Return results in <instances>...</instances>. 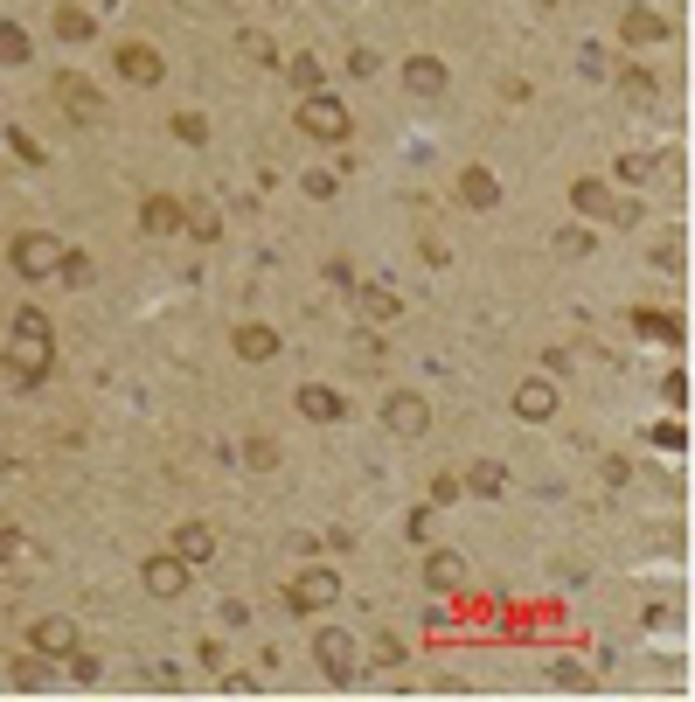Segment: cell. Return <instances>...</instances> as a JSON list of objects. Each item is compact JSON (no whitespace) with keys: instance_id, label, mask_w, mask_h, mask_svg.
<instances>
[{"instance_id":"obj_30","label":"cell","mask_w":695,"mask_h":702,"mask_svg":"<svg viewBox=\"0 0 695 702\" xmlns=\"http://www.w3.org/2000/svg\"><path fill=\"white\" fill-rule=\"evenodd\" d=\"M647 438H654L661 452H689V424H682V411H675V418H661L654 431H647Z\"/></svg>"},{"instance_id":"obj_29","label":"cell","mask_w":695,"mask_h":702,"mask_svg":"<svg viewBox=\"0 0 695 702\" xmlns=\"http://www.w3.org/2000/svg\"><path fill=\"white\" fill-rule=\"evenodd\" d=\"M591 244H598V237H591L584 223H570V230H556V258H570V265H577V258H591Z\"/></svg>"},{"instance_id":"obj_12","label":"cell","mask_w":695,"mask_h":702,"mask_svg":"<svg viewBox=\"0 0 695 702\" xmlns=\"http://www.w3.org/2000/svg\"><path fill=\"white\" fill-rule=\"evenodd\" d=\"M299 418L306 424H348V397L327 383H299Z\"/></svg>"},{"instance_id":"obj_17","label":"cell","mask_w":695,"mask_h":702,"mask_svg":"<svg viewBox=\"0 0 695 702\" xmlns=\"http://www.w3.org/2000/svg\"><path fill=\"white\" fill-rule=\"evenodd\" d=\"M348 292H355V313H362V320H376V327L404 320V299H397L390 285H348Z\"/></svg>"},{"instance_id":"obj_39","label":"cell","mask_w":695,"mask_h":702,"mask_svg":"<svg viewBox=\"0 0 695 702\" xmlns=\"http://www.w3.org/2000/svg\"><path fill=\"white\" fill-rule=\"evenodd\" d=\"M466 487H459V473H431V508H452Z\"/></svg>"},{"instance_id":"obj_10","label":"cell","mask_w":695,"mask_h":702,"mask_svg":"<svg viewBox=\"0 0 695 702\" xmlns=\"http://www.w3.org/2000/svg\"><path fill=\"white\" fill-rule=\"evenodd\" d=\"M112 63H119V77H126V84H139V91H153V84L167 77V63H160V49H153V42H119V49H112Z\"/></svg>"},{"instance_id":"obj_47","label":"cell","mask_w":695,"mask_h":702,"mask_svg":"<svg viewBox=\"0 0 695 702\" xmlns=\"http://www.w3.org/2000/svg\"><path fill=\"white\" fill-rule=\"evenodd\" d=\"M21 557V529H0V563H14Z\"/></svg>"},{"instance_id":"obj_15","label":"cell","mask_w":695,"mask_h":702,"mask_svg":"<svg viewBox=\"0 0 695 702\" xmlns=\"http://www.w3.org/2000/svg\"><path fill=\"white\" fill-rule=\"evenodd\" d=\"M445 84H452V70L438 56H404V91L411 98H445Z\"/></svg>"},{"instance_id":"obj_37","label":"cell","mask_w":695,"mask_h":702,"mask_svg":"<svg viewBox=\"0 0 695 702\" xmlns=\"http://www.w3.org/2000/svg\"><path fill=\"white\" fill-rule=\"evenodd\" d=\"M661 397H668V411H689V369H668L661 376Z\"/></svg>"},{"instance_id":"obj_22","label":"cell","mask_w":695,"mask_h":702,"mask_svg":"<svg viewBox=\"0 0 695 702\" xmlns=\"http://www.w3.org/2000/svg\"><path fill=\"white\" fill-rule=\"evenodd\" d=\"M466 584V557L459 550H431L424 557V591H459Z\"/></svg>"},{"instance_id":"obj_3","label":"cell","mask_w":695,"mask_h":702,"mask_svg":"<svg viewBox=\"0 0 695 702\" xmlns=\"http://www.w3.org/2000/svg\"><path fill=\"white\" fill-rule=\"evenodd\" d=\"M7 265H14L21 279H56V265H63V237H49V230H21V237L7 244Z\"/></svg>"},{"instance_id":"obj_35","label":"cell","mask_w":695,"mask_h":702,"mask_svg":"<svg viewBox=\"0 0 695 702\" xmlns=\"http://www.w3.org/2000/svg\"><path fill=\"white\" fill-rule=\"evenodd\" d=\"M612 174H619V181H647V174H654V153H619Z\"/></svg>"},{"instance_id":"obj_5","label":"cell","mask_w":695,"mask_h":702,"mask_svg":"<svg viewBox=\"0 0 695 702\" xmlns=\"http://www.w3.org/2000/svg\"><path fill=\"white\" fill-rule=\"evenodd\" d=\"M28 654H42V661H70V654H77V619H63V612L28 619Z\"/></svg>"},{"instance_id":"obj_33","label":"cell","mask_w":695,"mask_h":702,"mask_svg":"<svg viewBox=\"0 0 695 702\" xmlns=\"http://www.w3.org/2000/svg\"><path fill=\"white\" fill-rule=\"evenodd\" d=\"M14 689H49V668H42V654H28V661H14Z\"/></svg>"},{"instance_id":"obj_8","label":"cell","mask_w":695,"mask_h":702,"mask_svg":"<svg viewBox=\"0 0 695 702\" xmlns=\"http://www.w3.org/2000/svg\"><path fill=\"white\" fill-rule=\"evenodd\" d=\"M556 404H563V397H556L550 376H522V383H515V397H508V411H515L522 424H550Z\"/></svg>"},{"instance_id":"obj_16","label":"cell","mask_w":695,"mask_h":702,"mask_svg":"<svg viewBox=\"0 0 695 702\" xmlns=\"http://www.w3.org/2000/svg\"><path fill=\"white\" fill-rule=\"evenodd\" d=\"M167 550H174V557L188 563V570H202V563L216 557V529H209V522H181V529H174V543H167Z\"/></svg>"},{"instance_id":"obj_36","label":"cell","mask_w":695,"mask_h":702,"mask_svg":"<svg viewBox=\"0 0 695 702\" xmlns=\"http://www.w3.org/2000/svg\"><path fill=\"white\" fill-rule=\"evenodd\" d=\"M299 188H306L313 202H327V195L341 188V174H334V167H313V174H299Z\"/></svg>"},{"instance_id":"obj_14","label":"cell","mask_w":695,"mask_h":702,"mask_svg":"<svg viewBox=\"0 0 695 702\" xmlns=\"http://www.w3.org/2000/svg\"><path fill=\"white\" fill-rule=\"evenodd\" d=\"M230 348H237V362H272L285 341H278V327H272V320H244V327L230 334Z\"/></svg>"},{"instance_id":"obj_28","label":"cell","mask_w":695,"mask_h":702,"mask_svg":"<svg viewBox=\"0 0 695 702\" xmlns=\"http://www.w3.org/2000/svg\"><path fill=\"white\" fill-rule=\"evenodd\" d=\"M56 279L70 285V292H84L98 272H91V258H84V251H70V244H63V265H56Z\"/></svg>"},{"instance_id":"obj_25","label":"cell","mask_w":695,"mask_h":702,"mask_svg":"<svg viewBox=\"0 0 695 702\" xmlns=\"http://www.w3.org/2000/svg\"><path fill=\"white\" fill-rule=\"evenodd\" d=\"M654 91H661V84H654V70H640V63H626V70H619V98L654 105Z\"/></svg>"},{"instance_id":"obj_7","label":"cell","mask_w":695,"mask_h":702,"mask_svg":"<svg viewBox=\"0 0 695 702\" xmlns=\"http://www.w3.org/2000/svg\"><path fill=\"white\" fill-rule=\"evenodd\" d=\"M383 431H397V438H424V431H431V404H424L417 390H390V397H383Z\"/></svg>"},{"instance_id":"obj_4","label":"cell","mask_w":695,"mask_h":702,"mask_svg":"<svg viewBox=\"0 0 695 702\" xmlns=\"http://www.w3.org/2000/svg\"><path fill=\"white\" fill-rule=\"evenodd\" d=\"M341 570H327V563H306L299 577H292V591H285V605L292 612H327V605H341Z\"/></svg>"},{"instance_id":"obj_13","label":"cell","mask_w":695,"mask_h":702,"mask_svg":"<svg viewBox=\"0 0 695 702\" xmlns=\"http://www.w3.org/2000/svg\"><path fill=\"white\" fill-rule=\"evenodd\" d=\"M181 216H188L181 195H146V202H139V230H146V237H181Z\"/></svg>"},{"instance_id":"obj_11","label":"cell","mask_w":695,"mask_h":702,"mask_svg":"<svg viewBox=\"0 0 695 702\" xmlns=\"http://www.w3.org/2000/svg\"><path fill=\"white\" fill-rule=\"evenodd\" d=\"M626 320H633V334H640V341H661V348H682V341H689L682 313H668V306H633Z\"/></svg>"},{"instance_id":"obj_9","label":"cell","mask_w":695,"mask_h":702,"mask_svg":"<svg viewBox=\"0 0 695 702\" xmlns=\"http://www.w3.org/2000/svg\"><path fill=\"white\" fill-rule=\"evenodd\" d=\"M139 584H146V598H188V563L174 550H160V557L139 563Z\"/></svg>"},{"instance_id":"obj_44","label":"cell","mask_w":695,"mask_h":702,"mask_svg":"<svg viewBox=\"0 0 695 702\" xmlns=\"http://www.w3.org/2000/svg\"><path fill=\"white\" fill-rule=\"evenodd\" d=\"M216 675H223L230 696H251V689H258V675H237V668H216Z\"/></svg>"},{"instance_id":"obj_6","label":"cell","mask_w":695,"mask_h":702,"mask_svg":"<svg viewBox=\"0 0 695 702\" xmlns=\"http://www.w3.org/2000/svg\"><path fill=\"white\" fill-rule=\"evenodd\" d=\"M313 661H320V675H327L334 689L355 682V640H348L341 626H320V633H313Z\"/></svg>"},{"instance_id":"obj_34","label":"cell","mask_w":695,"mask_h":702,"mask_svg":"<svg viewBox=\"0 0 695 702\" xmlns=\"http://www.w3.org/2000/svg\"><path fill=\"white\" fill-rule=\"evenodd\" d=\"M244 466L272 473V466H278V438H244Z\"/></svg>"},{"instance_id":"obj_20","label":"cell","mask_w":695,"mask_h":702,"mask_svg":"<svg viewBox=\"0 0 695 702\" xmlns=\"http://www.w3.org/2000/svg\"><path fill=\"white\" fill-rule=\"evenodd\" d=\"M459 202H466V209H501L494 167H459Z\"/></svg>"},{"instance_id":"obj_26","label":"cell","mask_w":695,"mask_h":702,"mask_svg":"<svg viewBox=\"0 0 695 702\" xmlns=\"http://www.w3.org/2000/svg\"><path fill=\"white\" fill-rule=\"evenodd\" d=\"M56 35H63V42H91V35H98V21H91L84 7H56Z\"/></svg>"},{"instance_id":"obj_42","label":"cell","mask_w":695,"mask_h":702,"mask_svg":"<svg viewBox=\"0 0 695 702\" xmlns=\"http://www.w3.org/2000/svg\"><path fill=\"white\" fill-rule=\"evenodd\" d=\"M431 522H438V508H411V515H404V536H411V543H424V536H431Z\"/></svg>"},{"instance_id":"obj_27","label":"cell","mask_w":695,"mask_h":702,"mask_svg":"<svg viewBox=\"0 0 695 702\" xmlns=\"http://www.w3.org/2000/svg\"><path fill=\"white\" fill-rule=\"evenodd\" d=\"M28 56H35L28 28H21V21H0V63H28Z\"/></svg>"},{"instance_id":"obj_31","label":"cell","mask_w":695,"mask_h":702,"mask_svg":"<svg viewBox=\"0 0 695 702\" xmlns=\"http://www.w3.org/2000/svg\"><path fill=\"white\" fill-rule=\"evenodd\" d=\"M285 77H292L299 91H320V56H306V49H299V56H285Z\"/></svg>"},{"instance_id":"obj_18","label":"cell","mask_w":695,"mask_h":702,"mask_svg":"<svg viewBox=\"0 0 695 702\" xmlns=\"http://www.w3.org/2000/svg\"><path fill=\"white\" fill-rule=\"evenodd\" d=\"M459 487H466L473 501H501V494H508V466H501V459H473V466L459 473Z\"/></svg>"},{"instance_id":"obj_38","label":"cell","mask_w":695,"mask_h":702,"mask_svg":"<svg viewBox=\"0 0 695 702\" xmlns=\"http://www.w3.org/2000/svg\"><path fill=\"white\" fill-rule=\"evenodd\" d=\"M7 153H14V160H21V167H42V160H49V153H42V146L28 140V133H21V126H14V133H7Z\"/></svg>"},{"instance_id":"obj_2","label":"cell","mask_w":695,"mask_h":702,"mask_svg":"<svg viewBox=\"0 0 695 702\" xmlns=\"http://www.w3.org/2000/svg\"><path fill=\"white\" fill-rule=\"evenodd\" d=\"M299 133L320 146H341L355 133V112H348V98H334V91H306L299 98Z\"/></svg>"},{"instance_id":"obj_41","label":"cell","mask_w":695,"mask_h":702,"mask_svg":"<svg viewBox=\"0 0 695 702\" xmlns=\"http://www.w3.org/2000/svg\"><path fill=\"white\" fill-rule=\"evenodd\" d=\"M369 661H376V668H404V640H397V633H383V640H376V654H369Z\"/></svg>"},{"instance_id":"obj_21","label":"cell","mask_w":695,"mask_h":702,"mask_svg":"<svg viewBox=\"0 0 695 702\" xmlns=\"http://www.w3.org/2000/svg\"><path fill=\"white\" fill-rule=\"evenodd\" d=\"M570 209H577V216H598V223H612V188H605L598 174H577V181H570Z\"/></svg>"},{"instance_id":"obj_23","label":"cell","mask_w":695,"mask_h":702,"mask_svg":"<svg viewBox=\"0 0 695 702\" xmlns=\"http://www.w3.org/2000/svg\"><path fill=\"white\" fill-rule=\"evenodd\" d=\"M619 35H626L633 49H647V42H668V21H661L654 7H626V21H619Z\"/></svg>"},{"instance_id":"obj_48","label":"cell","mask_w":695,"mask_h":702,"mask_svg":"<svg viewBox=\"0 0 695 702\" xmlns=\"http://www.w3.org/2000/svg\"><path fill=\"white\" fill-rule=\"evenodd\" d=\"M0 473H14V452H7V445H0Z\"/></svg>"},{"instance_id":"obj_45","label":"cell","mask_w":695,"mask_h":702,"mask_svg":"<svg viewBox=\"0 0 695 702\" xmlns=\"http://www.w3.org/2000/svg\"><path fill=\"white\" fill-rule=\"evenodd\" d=\"M550 675H556V682H563V689H584V682H591V675H584V668H577V661H556Z\"/></svg>"},{"instance_id":"obj_46","label":"cell","mask_w":695,"mask_h":702,"mask_svg":"<svg viewBox=\"0 0 695 702\" xmlns=\"http://www.w3.org/2000/svg\"><path fill=\"white\" fill-rule=\"evenodd\" d=\"M327 285H341V292H348V285H355V265H348V258H327Z\"/></svg>"},{"instance_id":"obj_32","label":"cell","mask_w":695,"mask_h":702,"mask_svg":"<svg viewBox=\"0 0 695 702\" xmlns=\"http://www.w3.org/2000/svg\"><path fill=\"white\" fill-rule=\"evenodd\" d=\"M174 140L181 146H209V119H202V112H174Z\"/></svg>"},{"instance_id":"obj_19","label":"cell","mask_w":695,"mask_h":702,"mask_svg":"<svg viewBox=\"0 0 695 702\" xmlns=\"http://www.w3.org/2000/svg\"><path fill=\"white\" fill-rule=\"evenodd\" d=\"M56 98H63V112H70V119H98V84H91V77L63 70V77H56Z\"/></svg>"},{"instance_id":"obj_40","label":"cell","mask_w":695,"mask_h":702,"mask_svg":"<svg viewBox=\"0 0 695 702\" xmlns=\"http://www.w3.org/2000/svg\"><path fill=\"white\" fill-rule=\"evenodd\" d=\"M237 42H244V56H251V63H265V70H272V63H278L272 35H258V28H251V35H237Z\"/></svg>"},{"instance_id":"obj_43","label":"cell","mask_w":695,"mask_h":702,"mask_svg":"<svg viewBox=\"0 0 695 702\" xmlns=\"http://www.w3.org/2000/svg\"><path fill=\"white\" fill-rule=\"evenodd\" d=\"M654 272H682V237H668V244L654 251Z\"/></svg>"},{"instance_id":"obj_1","label":"cell","mask_w":695,"mask_h":702,"mask_svg":"<svg viewBox=\"0 0 695 702\" xmlns=\"http://www.w3.org/2000/svg\"><path fill=\"white\" fill-rule=\"evenodd\" d=\"M0 369H7L21 390L49 383V369H56V334H49V313H42V306H21V313H14L7 348H0Z\"/></svg>"},{"instance_id":"obj_24","label":"cell","mask_w":695,"mask_h":702,"mask_svg":"<svg viewBox=\"0 0 695 702\" xmlns=\"http://www.w3.org/2000/svg\"><path fill=\"white\" fill-rule=\"evenodd\" d=\"M181 230H188L195 244H216V237H223V216H216L209 202H188V216H181Z\"/></svg>"}]
</instances>
